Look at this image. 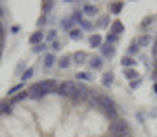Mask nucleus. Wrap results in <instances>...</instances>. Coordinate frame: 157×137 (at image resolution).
<instances>
[{
	"label": "nucleus",
	"instance_id": "1",
	"mask_svg": "<svg viewBox=\"0 0 157 137\" xmlns=\"http://www.w3.org/2000/svg\"><path fill=\"white\" fill-rule=\"evenodd\" d=\"M97 106L108 115V119H112V121L117 119V106H115V102H113L110 97H106V95H97Z\"/></svg>",
	"mask_w": 157,
	"mask_h": 137
},
{
	"label": "nucleus",
	"instance_id": "2",
	"mask_svg": "<svg viewBox=\"0 0 157 137\" xmlns=\"http://www.w3.org/2000/svg\"><path fill=\"white\" fill-rule=\"evenodd\" d=\"M128 132H130V126L124 119H115L110 124V135H121V134H128Z\"/></svg>",
	"mask_w": 157,
	"mask_h": 137
},
{
	"label": "nucleus",
	"instance_id": "3",
	"mask_svg": "<svg viewBox=\"0 0 157 137\" xmlns=\"http://www.w3.org/2000/svg\"><path fill=\"white\" fill-rule=\"evenodd\" d=\"M75 90H77V84H75L73 81H66V82H62L55 91H57L59 95H62V97H73Z\"/></svg>",
	"mask_w": 157,
	"mask_h": 137
},
{
	"label": "nucleus",
	"instance_id": "4",
	"mask_svg": "<svg viewBox=\"0 0 157 137\" xmlns=\"http://www.w3.org/2000/svg\"><path fill=\"white\" fill-rule=\"evenodd\" d=\"M90 97V90L86 88V86H82V84H78L77 90H75V93H73V102H84L86 99Z\"/></svg>",
	"mask_w": 157,
	"mask_h": 137
},
{
	"label": "nucleus",
	"instance_id": "5",
	"mask_svg": "<svg viewBox=\"0 0 157 137\" xmlns=\"http://www.w3.org/2000/svg\"><path fill=\"white\" fill-rule=\"evenodd\" d=\"M37 90H40L42 93H49V91H55V86H57V82L53 81V79H48V81H40L37 84H33Z\"/></svg>",
	"mask_w": 157,
	"mask_h": 137
},
{
	"label": "nucleus",
	"instance_id": "6",
	"mask_svg": "<svg viewBox=\"0 0 157 137\" xmlns=\"http://www.w3.org/2000/svg\"><path fill=\"white\" fill-rule=\"evenodd\" d=\"M122 31H124V26H122V22H121V20L112 22V26H110V33H112V35L119 37V33H122Z\"/></svg>",
	"mask_w": 157,
	"mask_h": 137
},
{
	"label": "nucleus",
	"instance_id": "7",
	"mask_svg": "<svg viewBox=\"0 0 157 137\" xmlns=\"http://www.w3.org/2000/svg\"><path fill=\"white\" fill-rule=\"evenodd\" d=\"M101 51H102V55H104V57H108V59H112V57L115 55V48H113L112 44L101 46Z\"/></svg>",
	"mask_w": 157,
	"mask_h": 137
},
{
	"label": "nucleus",
	"instance_id": "8",
	"mask_svg": "<svg viewBox=\"0 0 157 137\" xmlns=\"http://www.w3.org/2000/svg\"><path fill=\"white\" fill-rule=\"evenodd\" d=\"M90 46H91V48H101V46H102V37L97 35V33L91 35V37H90Z\"/></svg>",
	"mask_w": 157,
	"mask_h": 137
},
{
	"label": "nucleus",
	"instance_id": "9",
	"mask_svg": "<svg viewBox=\"0 0 157 137\" xmlns=\"http://www.w3.org/2000/svg\"><path fill=\"white\" fill-rule=\"evenodd\" d=\"M121 64L124 66V70H128V68H133V66L137 64V60H135V59H132V57H122Z\"/></svg>",
	"mask_w": 157,
	"mask_h": 137
},
{
	"label": "nucleus",
	"instance_id": "10",
	"mask_svg": "<svg viewBox=\"0 0 157 137\" xmlns=\"http://www.w3.org/2000/svg\"><path fill=\"white\" fill-rule=\"evenodd\" d=\"M70 64H71V57L64 55V57H60V59H59V68L66 70V68H70Z\"/></svg>",
	"mask_w": 157,
	"mask_h": 137
},
{
	"label": "nucleus",
	"instance_id": "11",
	"mask_svg": "<svg viewBox=\"0 0 157 137\" xmlns=\"http://www.w3.org/2000/svg\"><path fill=\"white\" fill-rule=\"evenodd\" d=\"M73 59H75L77 64H84V62L88 60V53H84V51H77V53L73 55Z\"/></svg>",
	"mask_w": 157,
	"mask_h": 137
},
{
	"label": "nucleus",
	"instance_id": "12",
	"mask_svg": "<svg viewBox=\"0 0 157 137\" xmlns=\"http://www.w3.org/2000/svg\"><path fill=\"white\" fill-rule=\"evenodd\" d=\"M124 77H126V79H130V81H137L139 73H137L133 68H128V70H124Z\"/></svg>",
	"mask_w": 157,
	"mask_h": 137
},
{
	"label": "nucleus",
	"instance_id": "13",
	"mask_svg": "<svg viewBox=\"0 0 157 137\" xmlns=\"http://www.w3.org/2000/svg\"><path fill=\"white\" fill-rule=\"evenodd\" d=\"M42 39H44V37H42V33L37 31V33H33V35L29 37V42H31L33 46H37V44H42Z\"/></svg>",
	"mask_w": 157,
	"mask_h": 137
},
{
	"label": "nucleus",
	"instance_id": "14",
	"mask_svg": "<svg viewBox=\"0 0 157 137\" xmlns=\"http://www.w3.org/2000/svg\"><path fill=\"white\" fill-rule=\"evenodd\" d=\"M90 66H91L93 70H101V68H102V60H101V57H93V59H90Z\"/></svg>",
	"mask_w": 157,
	"mask_h": 137
},
{
	"label": "nucleus",
	"instance_id": "15",
	"mask_svg": "<svg viewBox=\"0 0 157 137\" xmlns=\"http://www.w3.org/2000/svg\"><path fill=\"white\" fill-rule=\"evenodd\" d=\"M150 44H152V37H150V35H143V37L137 40V46H141V48L150 46Z\"/></svg>",
	"mask_w": 157,
	"mask_h": 137
},
{
	"label": "nucleus",
	"instance_id": "16",
	"mask_svg": "<svg viewBox=\"0 0 157 137\" xmlns=\"http://www.w3.org/2000/svg\"><path fill=\"white\" fill-rule=\"evenodd\" d=\"M84 13H86L88 17H95V15H97V7H95V6L86 4V6H84Z\"/></svg>",
	"mask_w": 157,
	"mask_h": 137
},
{
	"label": "nucleus",
	"instance_id": "17",
	"mask_svg": "<svg viewBox=\"0 0 157 137\" xmlns=\"http://www.w3.org/2000/svg\"><path fill=\"white\" fill-rule=\"evenodd\" d=\"M53 64H55V55H53V53H48L46 59H44V66H46V68H51Z\"/></svg>",
	"mask_w": 157,
	"mask_h": 137
},
{
	"label": "nucleus",
	"instance_id": "18",
	"mask_svg": "<svg viewBox=\"0 0 157 137\" xmlns=\"http://www.w3.org/2000/svg\"><path fill=\"white\" fill-rule=\"evenodd\" d=\"M82 37H84V35H82L80 29H71V31H70V39H71V40H80Z\"/></svg>",
	"mask_w": 157,
	"mask_h": 137
},
{
	"label": "nucleus",
	"instance_id": "19",
	"mask_svg": "<svg viewBox=\"0 0 157 137\" xmlns=\"http://www.w3.org/2000/svg\"><path fill=\"white\" fill-rule=\"evenodd\" d=\"M75 77H77L78 81H91V79H93V77H91V73H88V71H78Z\"/></svg>",
	"mask_w": 157,
	"mask_h": 137
},
{
	"label": "nucleus",
	"instance_id": "20",
	"mask_svg": "<svg viewBox=\"0 0 157 137\" xmlns=\"http://www.w3.org/2000/svg\"><path fill=\"white\" fill-rule=\"evenodd\" d=\"M122 6H124L122 2H113V6H112V13H113V15H119V13L122 11Z\"/></svg>",
	"mask_w": 157,
	"mask_h": 137
},
{
	"label": "nucleus",
	"instance_id": "21",
	"mask_svg": "<svg viewBox=\"0 0 157 137\" xmlns=\"http://www.w3.org/2000/svg\"><path fill=\"white\" fill-rule=\"evenodd\" d=\"M33 73H35V68H28V70L24 71V75H22V81H29V79L33 77Z\"/></svg>",
	"mask_w": 157,
	"mask_h": 137
},
{
	"label": "nucleus",
	"instance_id": "22",
	"mask_svg": "<svg viewBox=\"0 0 157 137\" xmlns=\"http://www.w3.org/2000/svg\"><path fill=\"white\" fill-rule=\"evenodd\" d=\"M112 82H113V73H106V75L102 77V84H104V86H110Z\"/></svg>",
	"mask_w": 157,
	"mask_h": 137
},
{
	"label": "nucleus",
	"instance_id": "23",
	"mask_svg": "<svg viewBox=\"0 0 157 137\" xmlns=\"http://www.w3.org/2000/svg\"><path fill=\"white\" fill-rule=\"evenodd\" d=\"M26 97H29V91H22V93H18V95H15V99H13V104H17V102H20L22 99H26Z\"/></svg>",
	"mask_w": 157,
	"mask_h": 137
},
{
	"label": "nucleus",
	"instance_id": "24",
	"mask_svg": "<svg viewBox=\"0 0 157 137\" xmlns=\"http://www.w3.org/2000/svg\"><path fill=\"white\" fill-rule=\"evenodd\" d=\"M108 24H110V18H108V17H102V18L97 22V28H106Z\"/></svg>",
	"mask_w": 157,
	"mask_h": 137
},
{
	"label": "nucleus",
	"instance_id": "25",
	"mask_svg": "<svg viewBox=\"0 0 157 137\" xmlns=\"http://www.w3.org/2000/svg\"><path fill=\"white\" fill-rule=\"evenodd\" d=\"M137 51H139V46H137V42H132V44H130V48H128V53H130V55H135Z\"/></svg>",
	"mask_w": 157,
	"mask_h": 137
},
{
	"label": "nucleus",
	"instance_id": "26",
	"mask_svg": "<svg viewBox=\"0 0 157 137\" xmlns=\"http://www.w3.org/2000/svg\"><path fill=\"white\" fill-rule=\"evenodd\" d=\"M60 26H62L64 29H70V28L73 26V18H68V20H62V22H60Z\"/></svg>",
	"mask_w": 157,
	"mask_h": 137
},
{
	"label": "nucleus",
	"instance_id": "27",
	"mask_svg": "<svg viewBox=\"0 0 157 137\" xmlns=\"http://www.w3.org/2000/svg\"><path fill=\"white\" fill-rule=\"evenodd\" d=\"M46 39H48V42H49V40H51V42H55V40H57V31H55V29H49V33H48V37H46Z\"/></svg>",
	"mask_w": 157,
	"mask_h": 137
},
{
	"label": "nucleus",
	"instance_id": "28",
	"mask_svg": "<svg viewBox=\"0 0 157 137\" xmlns=\"http://www.w3.org/2000/svg\"><path fill=\"white\" fill-rule=\"evenodd\" d=\"M22 88H24V84H22V82H20V84H17V86H13V88H11V90L7 91V95H15V93H17V91H20V90H22Z\"/></svg>",
	"mask_w": 157,
	"mask_h": 137
},
{
	"label": "nucleus",
	"instance_id": "29",
	"mask_svg": "<svg viewBox=\"0 0 157 137\" xmlns=\"http://www.w3.org/2000/svg\"><path fill=\"white\" fill-rule=\"evenodd\" d=\"M152 22H154V17H148V18H144V20L141 22V28H148Z\"/></svg>",
	"mask_w": 157,
	"mask_h": 137
},
{
	"label": "nucleus",
	"instance_id": "30",
	"mask_svg": "<svg viewBox=\"0 0 157 137\" xmlns=\"http://www.w3.org/2000/svg\"><path fill=\"white\" fill-rule=\"evenodd\" d=\"M78 24H80V26H82L84 29H93V26H91V24H90L88 20H84V18H82V20H78Z\"/></svg>",
	"mask_w": 157,
	"mask_h": 137
},
{
	"label": "nucleus",
	"instance_id": "31",
	"mask_svg": "<svg viewBox=\"0 0 157 137\" xmlns=\"http://www.w3.org/2000/svg\"><path fill=\"white\" fill-rule=\"evenodd\" d=\"M46 49V44L42 42V44H37V46H33V53H40V51H44Z\"/></svg>",
	"mask_w": 157,
	"mask_h": 137
},
{
	"label": "nucleus",
	"instance_id": "32",
	"mask_svg": "<svg viewBox=\"0 0 157 137\" xmlns=\"http://www.w3.org/2000/svg\"><path fill=\"white\" fill-rule=\"evenodd\" d=\"M0 112H11V104H7V102H0Z\"/></svg>",
	"mask_w": 157,
	"mask_h": 137
},
{
	"label": "nucleus",
	"instance_id": "33",
	"mask_svg": "<svg viewBox=\"0 0 157 137\" xmlns=\"http://www.w3.org/2000/svg\"><path fill=\"white\" fill-rule=\"evenodd\" d=\"M113 42H117V37H115V35H108V37H106V44L113 46Z\"/></svg>",
	"mask_w": 157,
	"mask_h": 137
},
{
	"label": "nucleus",
	"instance_id": "34",
	"mask_svg": "<svg viewBox=\"0 0 157 137\" xmlns=\"http://www.w3.org/2000/svg\"><path fill=\"white\" fill-rule=\"evenodd\" d=\"M53 7V2H42V9L44 11H48V9H51Z\"/></svg>",
	"mask_w": 157,
	"mask_h": 137
},
{
	"label": "nucleus",
	"instance_id": "35",
	"mask_svg": "<svg viewBox=\"0 0 157 137\" xmlns=\"http://www.w3.org/2000/svg\"><path fill=\"white\" fill-rule=\"evenodd\" d=\"M139 84H141V79H137V81H130V88H132V90H135Z\"/></svg>",
	"mask_w": 157,
	"mask_h": 137
},
{
	"label": "nucleus",
	"instance_id": "36",
	"mask_svg": "<svg viewBox=\"0 0 157 137\" xmlns=\"http://www.w3.org/2000/svg\"><path fill=\"white\" fill-rule=\"evenodd\" d=\"M22 70H24V71H26V64H24V62H20V64H18V66H17V73H20V71H22Z\"/></svg>",
	"mask_w": 157,
	"mask_h": 137
},
{
	"label": "nucleus",
	"instance_id": "37",
	"mask_svg": "<svg viewBox=\"0 0 157 137\" xmlns=\"http://www.w3.org/2000/svg\"><path fill=\"white\" fill-rule=\"evenodd\" d=\"M152 53H154V57L157 59V40L154 42V48H152Z\"/></svg>",
	"mask_w": 157,
	"mask_h": 137
},
{
	"label": "nucleus",
	"instance_id": "38",
	"mask_svg": "<svg viewBox=\"0 0 157 137\" xmlns=\"http://www.w3.org/2000/svg\"><path fill=\"white\" fill-rule=\"evenodd\" d=\"M53 49H55V51H57V49H60V44H59V40H55V42H53Z\"/></svg>",
	"mask_w": 157,
	"mask_h": 137
},
{
	"label": "nucleus",
	"instance_id": "39",
	"mask_svg": "<svg viewBox=\"0 0 157 137\" xmlns=\"http://www.w3.org/2000/svg\"><path fill=\"white\" fill-rule=\"evenodd\" d=\"M152 77H154V81L157 82V66H155V70H154V73H152Z\"/></svg>",
	"mask_w": 157,
	"mask_h": 137
},
{
	"label": "nucleus",
	"instance_id": "40",
	"mask_svg": "<svg viewBox=\"0 0 157 137\" xmlns=\"http://www.w3.org/2000/svg\"><path fill=\"white\" fill-rule=\"evenodd\" d=\"M18 29H20L18 26H13V28H11V31H13V33H18Z\"/></svg>",
	"mask_w": 157,
	"mask_h": 137
},
{
	"label": "nucleus",
	"instance_id": "41",
	"mask_svg": "<svg viewBox=\"0 0 157 137\" xmlns=\"http://www.w3.org/2000/svg\"><path fill=\"white\" fill-rule=\"evenodd\" d=\"M44 24H46V18L42 17V18H40V20H39V26H44Z\"/></svg>",
	"mask_w": 157,
	"mask_h": 137
},
{
	"label": "nucleus",
	"instance_id": "42",
	"mask_svg": "<svg viewBox=\"0 0 157 137\" xmlns=\"http://www.w3.org/2000/svg\"><path fill=\"white\" fill-rule=\"evenodd\" d=\"M0 37H4V26H2V22H0Z\"/></svg>",
	"mask_w": 157,
	"mask_h": 137
},
{
	"label": "nucleus",
	"instance_id": "43",
	"mask_svg": "<svg viewBox=\"0 0 157 137\" xmlns=\"http://www.w3.org/2000/svg\"><path fill=\"white\" fill-rule=\"evenodd\" d=\"M2 44H4V37H0V49H2Z\"/></svg>",
	"mask_w": 157,
	"mask_h": 137
},
{
	"label": "nucleus",
	"instance_id": "44",
	"mask_svg": "<svg viewBox=\"0 0 157 137\" xmlns=\"http://www.w3.org/2000/svg\"><path fill=\"white\" fill-rule=\"evenodd\" d=\"M154 91H155V95H157V82L154 84Z\"/></svg>",
	"mask_w": 157,
	"mask_h": 137
},
{
	"label": "nucleus",
	"instance_id": "45",
	"mask_svg": "<svg viewBox=\"0 0 157 137\" xmlns=\"http://www.w3.org/2000/svg\"><path fill=\"white\" fill-rule=\"evenodd\" d=\"M0 57H2V49H0Z\"/></svg>",
	"mask_w": 157,
	"mask_h": 137
},
{
	"label": "nucleus",
	"instance_id": "46",
	"mask_svg": "<svg viewBox=\"0 0 157 137\" xmlns=\"http://www.w3.org/2000/svg\"><path fill=\"white\" fill-rule=\"evenodd\" d=\"M155 60H157V59H155ZM155 66H157V64H155Z\"/></svg>",
	"mask_w": 157,
	"mask_h": 137
}]
</instances>
